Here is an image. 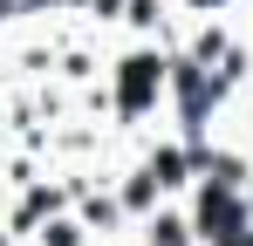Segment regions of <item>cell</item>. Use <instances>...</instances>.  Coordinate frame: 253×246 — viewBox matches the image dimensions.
I'll use <instances>...</instances> for the list:
<instances>
[{"mask_svg": "<svg viewBox=\"0 0 253 246\" xmlns=\"http://www.w3.org/2000/svg\"><path fill=\"white\" fill-rule=\"evenodd\" d=\"M199 226H206V240H212V246H226L233 233H247V205L233 199V185H212V192H206Z\"/></svg>", "mask_w": 253, "mask_h": 246, "instance_id": "1", "label": "cell"}, {"mask_svg": "<svg viewBox=\"0 0 253 246\" xmlns=\"http://www.w3.org/2000/svg\"><path fill=\"white\" fill-rule=\"evenodd\" d=\"M158 82H165V62H158V55H130V62H124V82H117L124 110H144V103L158 96Z\"/></svg>", "mask_w": 253, "mask_h": 246, "instance_id": "2", "label": "cell"}, {"mask_svg": "<svg viewBox=\"0 0 253 246\" xmlns=\"http://www.w3.org/2000/svg\"><path fill=\"white\" fill-rule=\"evenodd\" d=\"M151 178H158V185H178V178H185V158H178V151H158V158H151Z\"/></svg>", "mask_w": 253, "mask_h": 246, "instance_id": "3", "label": "cell"}, {"mask_svg": "<svg viewBox=\"0 0 253 246\" xmlns=\"http://www.w3.org/2000/svg\"><path fill=\"white\" fill-rule=\"evenodd\" d=\"M151 240H158V246H185V226H178V219H158V233H151Z\"/></svg>", "mask_w": 253, "mask_h": 246, "instance_id": "4", "label": "cell"}, {"mask_svg": "<svg viewBox=\"0 0 253 246\" xmlns=\"http://www.w3.org/2000/svg\"><path fill=\"white\" fill-rule=\"evenodd\" d=\"M0 14H7V0H0Z\"/></svg>", "mask_w": 253, "mask_h": 246, "instance_id": "5", "label": "cell"}, {"mask_svg": "<svg viewBox=\"0 0 253 246\" xmlns=\"http://www.w3.org/2000/svg\"><path fill=\"white\" fill-rule=\"evenodd\" d=\"M199 7H206V0H199Z\"/></svg>", "mask_w": 253, "mask_h": 246, "instance_id": "6", "label": "cell"}]
</instances>
